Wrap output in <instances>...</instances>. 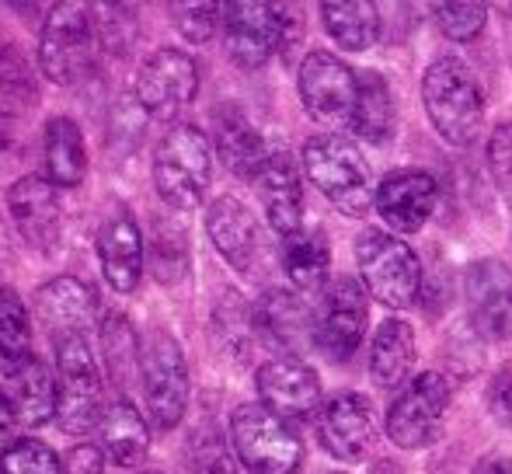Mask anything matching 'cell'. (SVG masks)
<instances>
[{
    "mask_svg": "<svg viewBox=\"0 0 512 474\" xmlns=\"http://www.w3.org/2000/svg\"><path fill=\"white\" fill-rule=\"evenodd\" d=\"M304 171L324 199L345 217H366L377 206V189L366 157L338 133H321L304 143Z\"/></svg>",
    "mask_w": 512,
    "mask_h": 474,
    "instance_id": "cell-1",
    "label": "cell"
},
{
    "mask_svg": "<svg viewBox=\"0 0 512 474\" xmlns=\"http://www.w3.org/2000/svg\"><path fill=\"white\" fill-rule=\"evenodd\" d=\"M98 56L102 42H98L95 11L84 4H56L39 32L42 74L60 88H74L95 74Z\"/></svg>",
    "mask_w": 512,
    "mask_h": 474,
    "instance_id": "cell-2",
    "label": "cell"
},
{
    "mask_svg": "<svg viewBox=\"0 0 512 474\" xmlns=\"http://www.w3.org/2000/svg\"><path fill=\"white\" fill-rule=\"evenodd\" d=\"M422 102L436 133L453 147H471L481 133L485 102L474 74L453 56L436 60L422 77Z\"/></svg>",
    "mask_w": 512,
    "mask_h": 474,
    "instance_id": "cell-3",
    "label": "cell"
},
{
    "mask_svg": "<svg viewBox=\"0 0 512 474\" xmlns=\"http://www.w3.org/2000/svg\"><path fill=\"white\" fill-rule=\"evenodd\" d=\"M56 349V426L67 436H84L105 415V373L91 339H67Z\"/></svg>",
    "mask_w": 512,
    "mask_h": 474,
    "instance_id": "cell-4",
    "label": "cell"
},
{
    "mask_svg": "<svg viewBox=\"0 0 512 474\" xmlns=\"http://www.w3.org/2000/svg\"><path fill=\"white\" fill-rule=\"evenodd\" d=\"M213 178V150L203 129L178 122L154 150V189L171 210H196Z\"/></svg>",
    "mask_w": 512,
    "mask_h": 474,
    "instance_id": "cell-5",
    "label": "cell"
},
{
    "mask_svg": "<svg viewBox=\"0 0 512 474\" xmlns=\"http://www.w3.org/2000/svg\"><path fill=\"white\" fill-rule=\"evenodd\" d=\"M300 35V21L283 4H223V42L227 56L241 70H258L272 60L276 49L290 56Z\"/></svg>",
    "mask_w": 512,
    "mask_h": 474,
    "instance_id": "cell-6",
    "label": "cell"
},
{
    "mask_svg": "<svg viewBox=\"0 0 512 474\" xmlns=\"http://www.w3.org/2000/svg\"><path fill=\"white\" fill-rule=\"evenodd\" d=\"M230 443L248 474H297L304 443L265 405H237L230 415Z\"/></svg>",
    "mask_w": 512,
    "mask_h": 474,
    "instance_id": "cell-7",
    "label": "cell"
},
{
    "mask_svg": "<svg viewBox=\"0 0 512 474\" xmlns=\"http://www.w3.org/2000/svg\"><path fill=\"white\" fill-rule=\"evenodd\" d=\"M356 258L363 269L366 290L387 307H411L422 286V265H418L415 251L405 241H398L387 231H370L359 234L356 241Z\"/></svg>",
    "mask_w": 512,
    "mask_h": 474,
    "instance_id": "cell-8",
    "label": "cell"
},
{
    "mask_svg": "<svg viewBox=\"0 0 512 474\" xmlns=\"http://www.w3.org/2000/svg\"><path fill=\"white\" fill-rule=\"evenodd\" d=\"M143 401H147L150 422L157 429H175L189 408V363L185 353L168 332H154L143 349L140 363Z\"/></svg>",
    "mask_w": 512,
    "mask_h": 474,
    "instance_id": "cell-9",
    "label": "cell"
},
{
    "mask_svg": "<svg viewBox=\"0 0 512 474\" xmlns=\"http://www.w3.org/2000/svg\"><path fill=\"white\" fill-rule=\"evenodd\" d=\"M450 412V384L439 373H418L401 387L387 412V436L401 450H422L443 433Z\"/></svg>",
    "mask_w": 512,
    "mask_h": 474,
    "instance_id": "cell-10",
    "label": "cell"
},
{
    "mask_svg": "<svg viewBox=\"0 0 512 474\" xmlns=\"http://www.w3.org/2000/svg\"><path fill=\"white\" fill-rule=\"evenodd\" d=\"M300 102H304L307 116L317 119L328 129H352L359 102V77L345 67L338 56L331 53H310L300 63Z\"/></svg>",
    "mask_w": 512,
    "mask_h": 474,
    "instance_id": "cell-11",
    "label": "cell"
},
{
    "mask_svg": "<svg viewBox=\"0 0 512 474\" xmlns=\"http://www.w3.org/2000/svg\"><path fill=\"white\" fill-rule=\"evenodd\" d=\"M366 293L356 279L342 276L324 290L321 304L314 311V346L331 363H345L359 349L366 335Z\"/></svg>",
    "mask_w": 512,
    "mask_h": 474,
    "instance_id": "cell-12",
    "label": "cell"
},
{
    "mask_svg": "<svg viewBox=\"0 0 512 474\" xmlns=\"http://www.w3.org/2000/svg\"><path fill=\"white\" fill-rule=\"evenodd\" d=\"M199 91V67L182 49H157L136 74V102L150 119H175Z\"/></svg>",
    "mask_w": 512,
    "mask_h": 474,
    "instance_id": "cell-13",
    "label": "cell"
},
{
    "mask_svg": "<svg viewBox=\"0 0 512 474\" xmlns=\"http://www.w3.org/2000/svg\"><path fill=\"white\" fill-rule=\"evenodd\" d=\"M35 318L46 328L49 342L60 346L67 339H91V328L102 325L98 293L84 279L60 276L35 290Z\"/></svg>",
    "mask_w": 512,
    "mask_h": 474,
    "instance_id": "cell-14",
    "label": "cell"
},
{
    "mask_svg": "<svg viewBox=\"0 0 512 474\" xmlns=\"http://www.w3.org/2000/svg\"><path fill=\"white\" fill-rule=\"evenodd\" d=\"M7 213L21 241L35 255H53L63 241V206L56 185L42 175H25L7 189Z\"/></svg>",
    "mask_w": 512,
    "mask_h": 474,
    "instance_id": "cell-15",
    "label": "cell"
},
{
    "mask_svg": "<svg viewBox=\"0 0 512 474\" xmlns=\"http://www.w3.org/2000/svg\"><path fill=\"white\" fill-rule=\"evenodd\" d=\"M255 387L262 405L283 422H307L321 415V380L300 359H269V363H262Z\"/></svg>",
    "mask_w": 512,
    "mask_h": 474,
    "instance_id": "cell-16",
    "label": "cell"
},
{
    "mask_svg": "<svg viewBox=\"0 0 512 474\" xmlns=\"http://www.w3.org/2000/svg\"><path fill=\"white\" fill-rule=\"evenodd\" d=\"M98 262L115 293H133L140 286L143 262H147V244L136 227L133 213L126 206H112L95 234Z\"/></svg>",
    "mask_w": 512,
    "mask_h": 474,
    "instance_id": "cell-17",
    "label": "cell"
},
{
    "mask_svg": "<svg viewBox=\"0 0 512 474\" xmlns=\"http://www.w3.org/2000/svg\"><path fill=\"white\" fill-rule=\"evenodd\" d=\"M317 440L338 461H363L373 447V408L363 394H335L317 415Z\"/></svg>",
    "mask_w": 512,
    "mask_h": 474,
    "instance_id": "cell-18",
    "label": "cell"
},
{
    "mask_svg": "<svg viewBox=\"0 0 512 474\" xmlns=\"http://www.w3.org/2000/svg\"><path fill=\"white\" fill-rule=\"evenodd\" d=\"M206 234L213 241V248L234 265L237 272H258L265 258L262 231H258V220L241 199L220 196L216 203H209L206 210Z\"/></svg>",
    "mask_w": 512,
    "mask_h": 474,
    "instance_id": "cell-19",
    "label": "cell"
},
{
    "mask_svg": "<svg viewBox=\"0 0 512 474\" xmlns=\"http://www.w3.org/2000/svg\"><path fill=\"white\" fill-rule=\"evenodd\" d=\"M467 307L474 332L499 342L512 335V269L506 262H474L467 269Z\"/></svg>",
    "mask_w": 512,
    "mask_h": 474,
    "instance_id": "cell-20",
    "label": "cell"
},
{
    "mask_svg": "<svg viewBox=\"0 0 512 474\" xmlns=\"http://www.w3.org/2000/svg\"><path fill=\"white\" fill-rule=\"evenodd\" d=\"M255 192L262 199L265 217H269V224L279 234L290 237L300 231V220H304V185H300V171L293 164L290 150H269V161L262 164V171L255 178Z\"/></svg>",
    "mask_w": 512,
    "mask_h": 474,
    "instance_id": "cell-21",
    "label": "cell"
},
{
    "mask_svg": "<svg viewBox=\"0 0 512 474\" xmlns=\"http://www.w3.org/2000/svg\"><path fill=\"white\" fill-rule=\"evenodd\" d=\"M436 210V182L418 168L391 171L377 185V213L401 234L422 231Z\"/></svg>",
    "mask_w": 512,
    "mask_h": 474,
    "instance_id": "cell-22",
    "label": "cell"
},
{
    "mask_svg": "<svg viewBox=\"0 0 512 474\" xmlns=\"http://www.w3.org/2000/svg\"><path fill=\"white\" fill-rule=\"evenodd\" d=\"M255 332L279 353H300L304 346H314V314L297 293L269 290L251 307Z\"/></svg>",
    "mask_w": 512,
    "mask_h": 474,
    "instance_id": "cell-23",
    "label": "cell"
},
{
    "mask_svg": "<svg viewBox=\"0 0 512 474\" xmlns=\"http://www.w3.org/2000/svg\"><path fill=\"white\" fill-rule=\"evenodd\" d=\"M213 140H216V154L227 164V171L244 178V182H255L272 150L262 140V133L255 129V122L244 116L237 105H223V109L213 112Z\"/></svg>",
    "mask_w": 512,
    "mask_h": 474,
    "instance_id": "cell-24",
    "label": "cell"
},
{
    "mask_svg": "<svg viewBox=\"0 0 512 474\" xmlns=\"http://www.w3.org/2000/svg\"><path fill=\"white\" fill-rule=\"evenodd\" d=\"M42 168L46 182L56 189H81L88 178V140L74 119L56 116L42 133Z\"/></svg>",
    "mask_w": 512,
    "mask_h": 474,
    "instance_id": "cell-25",
    "label": "cell"
},
{
    "mask_svg": "<svg viewBox=\"0 0 512 474\" xmlns=\"http://www.w3.org/2000/svg\"><path fill=\"white\" fill-rule=\"evenodd\" d=\"M98 433H102V454L115 468H140L150 450V426L129 398H115L105 408Z\"/></svg>",
    "mask_w": 512,
    "mask_h": 474,
    "instance_id": "cell-26",
    "label": "cell"
},
{
    "mask_svg": "<svg viewBox=\"0 0 512 474\" xmlns=\"http://www.w3.org/2000/svg\"><path fill=\"white\" fill-rule=\"evenodd\" d=\"M0 384H4L21 426L39 429L49 419H56V373H49V366L39 356L28 366H21L18 373L4 377Z\"/></svg>",
    "mask_w": 512,
    "mask_h": 474,
    "instance_id": "cell-27",
    "label": "cell"
},
{
    "mask_svg": "<svg viewBox=\"0 0 512 474\" xmlns=\"http://www.w3.org/2000/svg\"><path fill=\"white\" fill-rule=\"evenodd\" d=\"M331 248L321 227H300L297 234L283 237V269L290 283L304 293H317L328 279Z\"/></svg>",
    "mask_w": 512,
    "mask_h": 474,
    "instance_id": "cell-28",
    "label": "cell"
},
{
    "mask_svg": "<svg viewBox=\"0 0 512 474\" xmlns=\"http://www.w3.org/2000/svg\"><path fill=\"white\" fill-rule=\"evenodd\" d=\"M411 363H415V332L405 321L391 318L377 328L370 349V373L380 387H398L405 384Z\"/></svg>",
    "mask_w": 512,
    "mask_h": 474,
    "instance_id": "cell-29",
    "label": "cell"
},
{
    "mask_svg": "<svg viewBox=\"0 0 512 474\" xmlns=\"http://www.w3.org/2000/svg\"><path fill=\"white\" fill-rule=\"evenodd\" d=\"M35 359L32 318L11 286H0V380Z\"/></svg>",
    "mask_w": 512,
    "mask_h": 474,
    "instance_id": "cell-30",
    "label": "cell"
},
{
    "mask_svg": "<svg viewBox=\"0 0 512 474\" xmlns=\"http://www.w3.org/2000/svg\"><path fill=\"white\" fill-rule=\"evenodd\" d=\"M147 262L157 283H164V286L182 283L192 262L189 231H185L178 220H168V217L154 220V231H150V244H147Z\"/></svg>",
    "mask_w": 512,
    "mask_h": 474,
    "instance_id": "cell-31",
    "label": "cell"
},
{
    "mask_svg": "<svg viewBox=\"0 0 512 474\" xmlns=\"http://www.w3.org/2000/svg\"><path fill=\"white\" fill-rule=\"evenodd\" d=\"M328 35L349 53H363L380 39V14L373 4H321Z\"/></svg>",
    "mask_w": 512,
    "mask_h": 474,
    "instance_id": "cell-32",
    "label": "cell"
},
{
    "mask_svg": "<svg viewBox=\"0 0 512 474\" xmlns=\"http://www.w3.org/2000/svg\"><path fill=\"white\" fill-rule=\"evenodd\" d=\"M352 129L370 143H387L394 133V95L380 74L359 77V102L356 116H352Z\"/></svg>",
    "mask_w": 512,
    "mask_h": 474,
    "instance_id": "cell-33",
    "label": "cell"
},
{
    "mask_svg": "<svg viewBox=\"0 0 512 474\" xmlns=\"http://www.w3.org/2000/svg\"><path fill=\"white\" fill-rule=\"evenodd\" d=\"M98 335H102L105 373L115 380V384H126L129 373L143 363V353H136L133 325H129L122 314H105L102 325H98Z\"/></svg>",
    "mask_w": 512,
    "mask_h": 474,
    "instance_id": "cell-34",
    "label": "cell"
},
{
    "mask_svg": "<svg viewBox=\"0 0 512 474\" xmlns=\"http://www.w3.org/2000/svg\"><path fill=\"white\" fill-rule=\"evenodd\" d=\"M0 95L18 105L39 102V77H35V67L25 56V49L14 46V42L0 46Z\"/></svg>",
    "mask_w": 512,
    "mask_h": 474,
    "instance_id": "cell-35",
    "label": "cell"
},
{
    "mask_svg": "<svg viewBox=\"0 0 512 474\" xmlns=\"http://www.w3.org/2000/svg\"><path fill=\"white\" fill-rule=\"evenodd\" d=\"M0 474H63V464L49 443L21 436L0 450Z\"/></svg>",
    "mask_w": 512,
    "mask_h": 474,
    "instance_id": "cell-36",
    "label": "cell"
},
{
    "mask_svg": "<svg viewBox=\"0 0 512 474\" xmlns=\"http://www.w3.org/2000/svg\"><path fill=\"white\" fill-rule=\"evenodd\" d=\"M185 471L189 474H237L220 429L199 426L196 433H192L189 447H185Z\"/></svg>",
    "mask_w": 512,
    "mask_h": 474,
    "instance_id": "cell-37",
    "label": "cell"
},
{
    "mask_svg": "<svg viewBox=\"0 0 512 474\" xmlns=\"http://www.w3.org/2000/svg\"><path fill=\"white\" fill-rule=\"evenodd\" d=\"M91 11H95V28H98V42H102V53L126 56L136 42V7L102 4V7H91Z\"/></svg>",
    "mask_w": 512,
    "mask_h": 474,
    "instance_id": "cell-38",
    "label": "cell"
},
{
    "mask_svg": "<svg viewBox=\"0 0 512 474\" xmlns=\"http://www.w3.org/2000/svg\"><path fill=\"white\" fill-rule=\"evenodd\" d=\"M213 325H216V332H220V339L230 346V353L248 359V335H251V328H255V318H251L248 307L237 300V293L223 297V304L216 307V314H213Z\"/></svg>",
    "mask_w": 512,
    "mask_h": 474,
    "instance_id": "cell-39",
    "label": "cell"
},
{
    "mask_svg": "<svg viewBox=\"0 0 512 474\" xmlns=\"http://www.w3.org/2000/svg\"><path fill=\"white\" fill-rule=\"evenodd\" d=\"M432 11H436V21H439V28H443V35L453 42L478 39V32L485 28V18H488L485 4H436Z\"/></svg>",
    "mask_w": 512,
    "mask_h": 474,
    "instance_id": "cell-40",
    "label": "cell"
},
{
    "mask_svg": "<svg viewBox=\"0 0 512 474\" xmlns=\"http://www.w3.org/2000/svg\"><path fill=\"white\" fill-rule=\"evenodd\" d=\"M223 4H171V21L189 42H209L220 25Z\"/></svg>",
    "mask_w": 512,
    "mask_h": 474,
    "instance_id": "cell-41",
    "label": "cell"
},
{
    "mask_svg": "<svg viewBox=\"0 0 512 474\" xmlns=\"http://www.w3.org/2000/svg\"><path fill=\"white\" fill-rule=\"evenodd\" d=\"M488 168H492L502 199L512 206V122H502L488 140Z\"/></svg>",
    "mask_w": 512,
    "mask_h": 474,
    "instance_id": "cell-42",
    "label": "cell"
},
{
    "mask_svg": "<svg viewBox=\"0 0 512 474\" xmlns=\"http://www.w3.org/2000/svg\"><path fill=\"white\" fill-rule=\"evenodd\" d=\"M488 412L499 426L512 429V366H502L488 384Z\"/></svg>",
    "mask_w": 512,
    "mask_h": 474,
    "instance_id": "cell-43",
    "label": "cell"
},
{
    "mask_svg": "<svg viewBox=\"0 0 512 474\" xmlns=\"http://www.w3.org/2000/svg\"><path fill=\"white\" fill-rule=\"evenodd\" d=\"M63 474H105V454L98 447L81 443V447L67 450V457H63Z\"/></svg>",
    "mask_w": 512,
    "mask_h": 474,
    "instance_id": "cell-44",
    "label": "cell"
},
{
    "mask_svg": "<svg viewBox=\"0 0 512 474\" xmlns=\"http://www.w3.org/2000/svg\"><path fill=\"white\" fill-rule=\"evenodd\" d=\"M14 426H18V415H14V405L7 398L4 384H0V447H11V436H14Z\"/></svg>",
    "mask_w": 512,
    "mask_h": 474,
    "instance_id": "cell-45",
    "label": "cell"
},
{
    "mask_svg": "<svg viewBox=\"0 0 512 474\" xmlns=\"http://www.w3.org/2000/svg\"><path fill=\"white\" fill-rule=\"evenodd\" d=\"M14 147H18V129H14V122L0 112V157H7Z\"/></svg>",
    "mask_w": 512,
    "mask_h": 474,
    "instance_id": "cell-46",
    "label": "cell"
},
{
    "mask_svg": "<svg viewBox=\"0 0 512 474\" xmlns=\"http://www.w3.org/2000/svg\"><path fill=\"white\" fill-rule=\"evenodd\" d=\"M471 474H512V464L492 454V457H481V461L474 464V471H471Z\"/></svg>",
    "mask_w": 512,
    "mask_h": 474,
    "instance_id": "cell-47",
    "label": "cell"
},
{
    "mask_svg": "<svg viewBox=\"0 0 512 474\" xmlns=\"http://www.w3.org/2000/svg\"><path fill=\"white\" fill-rule=\"evenodd\" d=\"M11 258H14L11 237H7V227H4V220H0V265H11Z\"/></svg>",
    "mask_w": 512,
    "mask_h": 474,
    "instance_id": "cell-48",
    "label": "cell"
},
{
    "mask_svg": "<svg viewBox=\"0 0 512 474\" xmlns=\"http://www.w3.org/2000/svg\"><path fill=\"white\" fill-rule=\"evenodd\" d=\"M140 474H161V471H140Z\"/></svg>",
    "mask_w": 512,
    "mask_h": 474,
    "instance_id": "cell-49",
    "label": "cell"
}]
</instances>
